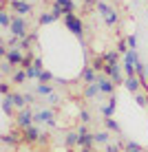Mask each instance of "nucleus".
<instances>
[{
	"instance_id": "a19ab883",
	"label": "nucleus",
	"mask_w": 148,
	"mask_h": 152,
	"mask_svg": "<svg viewBox=\"0 0 148 152\" xmlns=\"http://www.w3.org/2000/svg\"><path fill=\"white\" fill-rule=\"evenodd\" d=\"M80 152H93V148H80Z\"/></svg>"
},
{
	"instance_id": "c9c22d12",
	"label": "nucleus",
	"mask_w": 148,
	"mask_h": 152,
	"mask_svg": "<svg viewBox=\"0 0 148 152\" xmlns=\"http://www.w3.org/2000/svg\"><path fill=\"white\" fill-rule=\"evenodd\" d=\"M124 145L121 143H106V152H121Z\"/></svg>"
},
{
	"instance_id": "423d86ee",
	"label": "nucleus",
	"mask_w": 148,
	"mask_h": 152,
	"mask_svg": "<svg viewBox=\"0 0 148 152\" xmlns=\"http://www.w3.org/2000/svg\"><path fill=\"white\" fill-rule=\"evenodd\" d=\"M40 137H42V130H40L35 124H33V126H29L27 130H22V143H27V145H31V143H38Z\"/></svg>"
},
{
	"instance_id": "412c9836",
	"label": "nucleus",
	"mask_w": 148,
	"mask_h": 152,
	"mask_svg": "<svg viewBox=\"0 0 148 152\" xmlns=\"http://www.w3.org/2000/svg\"><path fill=\"white\" fill-rule=\"evenodd\" d=\"M11 22H13V18L7 13V9L2 7V11H0V27L2 29H11Z\"/></svg>"
},
{
	"instance_id": "f8f14e48",
	"label": "nucleus",
	"mask_w": 148,
	"mask_h": 152,
	"mask_svg": "<svg viewBox=\"0 0 148 152\" xmlns=\"http://www.w3.org/2000/svg\"><path fill=\"white\" fill-rule=\"evenodd\" d=\"M0 139H2V143H4V145H7V143H9V145H18V143H22V130H20V132H18V130L4 132Z\"/></svg>"
},
{
	"instance_id": "20e7f679",
	"label": "nucleus",
	"mask_w": 148,
	"mask_h": 152,
	"mask_svg": "<svg viewBox=\"0 0 148 152\" xmlns=\"http://www.w3.org/2000/svg\"><path fill=\"white\" fill-rule=\"evenodd\" d=\"M104 75H108L110 80L115 82V86L117 84H124V69H121V64H106L104 66Z\"/></svg>"
},
{
	"instance_id": "f704fd0d",
	"label": "nucleus",
	"mask_w": 148,
	"mask_h": 152,
	"mask_svg": "<svg viewBox=\"0 0 148 152\" xmlns=\"http://www.w3.org/2000/svg\"><path fill=\"white\" fill-rule=\"evenodd\" d=\"M0 71H2V75H7V73L13 71V64H9L7 60H2V64H0Z\"/></svg>"
},
{
	"instance_id": "9b49d317",
	"label": "nucleus",
	"mask_w": 148,
	"mask_h": 152,
	"mask_svg": "<svg viewBox=\"0 0 148 152\" xmlns=\"http://www.w3.org/2000/svg\"><path fill=\"white\" fill-rule=\"evenodd\" d=\"M4 60L9 62V64H13V66H22V60H24V53L18 49V46H13V49H9V53Z\"/></svg>"
},
{
	"instance_id": "e433bc0d",
	"label": "nucleus",
	"mask_w": 148,
	"mask_h": 152,
	"mask_svg": "<svg viewBox=\"0 0 148 152\" xmlns=\"http://www.w3.org/2000/svg\"><path fill=\"white\" fill-rule=\"evenodd\" d=\"M62 99H60V95H57V93H53V95H49L46 97V104H49V106H55V104H60Z\"/></svg>"
},
{
	"instance_id": "5701e85b",
	"label": "nucleus",
	"mask_w": 148,
	"mask_h": 152,
	"mask_svg": "<svg viewBox=\"0 0 148 152\" xmlns=\"http://www.w3.org/2000/svg\"><path fill=\"white\" fill-rule=\"evenodd\" d=\"M93 139H95V143H110V132L108 130H99V132L93 134Z\"/></svg>"
},
{
	"instance_id": "f03ea898",
	"label": "nucleus",
	"mask_w": 148,
	"mask_h": 152,
	"mask_svg": "<svg viewBox=\"0 0 148 152\" xmlns=\"http://www.w3.org/2000/svg\"><path fill=\"white\" fill-rule=\"evenodd\" d=\"M33 117H35V110L33 108H24V110H20L18 113V117H15V126H18L20 130H27L29 126H33L35 121H33Z\"/></svg>"
},
{
	"instance_id": "cd10ccee",
	"label": "nucleus",
	"mask_w": 148,
	"mask_h": 152,
	"mask_svg": "<svg viewBox=\"0 0 148 152\" xmlns=\"http://www.w3.org/2000/svg\"><path fill=\"white\" fill-rule=\"evenodd\" d=\"M33 62H35V55H33V51H27V53H24V60H22V69L27 71L29 66H33Z\"/></svg>"
},
{
	"instance_id": "473e14b6",
	"label": "nucleus",
	"mask_w": 148,
	"mask_h": 152,
	"mask_svg": "<svg viewBox=\"0 0 148 152\" xmlns=\"http://www.w3.org/2000/svg\"><path fill=\"white\" fill-rule=\"evenodd\" d=\"M135 104H137V106H148V95H144V93H135Z\"/></svg>"
},
{
	"instance_id": "a211bd4d",
	"label": "nucleus",
	"mask_w": 148,
	"mask_h": 152,
	"mask_svg": "<svg viewBox=\"0 0 148 152\" xmlns=\"http://www.w3.org/2000/svg\"><path fill=\"white\" fill-rule=\"evenodd\" d=\"M35 93H38L40 97L53 95V84H38V86H35Z\"/></svg>"
},
{
	"instance_id": "39448f33",
	"label": "nucleus",
	"mask_w": 148,
	"mask_h": 152,
	"mask_svg": "<svg viewBox=\"0 0 148 152\" xmlns=\"http://www.w3.org/2000/svg\"><path fill=\"white\" fill-rule=\"evenodd\" d=\"M27 20L22 18V15H13V22H11V35H15V38H27Z\"/></svg>"
},
{
	"instance_id": "bb28decb",
	"label": "nucleus",
	"mask_w": 148,
	"mask_h": 152,
	"mask_svg": "<svg viewBox=\"0 0 148 152\" xmlns=\"http://www.w3.org/2000/svg\"><path fill=\"white\" fill-rule=\"evenodd\" d=\"M102 57H104V62H106V64H117L119 53H117V51H106V53H104Z\"/></svg>"
},
{
	"instance_id": "2eb2a0df",
	"label": "nucleus",
	"mask_w": 148,
	"mask_h": 152,
	"mask_svg": "<svg viewBox=\"0 0 148 152\" xmlns=\"http://www.w3.org/2000/svg\"><path fill=\"white\" fill-rule=\"evenodd\" d=\"M53 2L60 4V9L64 11V15H68V13L75 11V2H73V0H53Z\"/></svg>"
},
{
	"instance_id": "0eeeda50",
	"label": "nucleus",
	"mask_w": 148,
	"mask_h": 152,
	"mask_svg": "<svg viewBox=\"0 0 148 152\" xmlns=\"http://www.w3.org/2000/svg\"><path fill=\"white\" fill-rule=\"evenodd\" d=\"M97 86H99V91H102L104 95H113L115 93V82L110 80L108 75H104V73H97Z\"/></svg>"
},
{
	"instance_id": "c85d7f7f",
	"label": "nucleus",
	"mask_w": 148,
	"mask_h": 152,
	"mask_svg": "<svg viewBox=\"0 0 148 152\" xmlns=\"http://www.w3.org/2000/svg\"><path fill=\"white\" fill-rule=\"evenodd\" d=\"M124 152H146V150L135 141H128V143H124Z\"/></svg>"
},
{
	"instance_id": "1a4fd4ad",
	"label": "nucleus",
	"mask_w": 148,
	"mask_h": 152,
	"mask_svg": "<svg viewBox=\"0 0 148 152\" xmlns=\"http://www.w3.org/2000/svg\"><path fill=\"white\" fill-rule=\"evenodd\" d=\"M9 7L11 9H15V13L18 15H29L31 11H33V7H31V2H27V0H11V2H9Z\"/></svg>"
},
{
	"instance_id": "f257e3e1",
	"label": "nucleus",
	"mask_w": 148,
	"mask_h": 152,
	"mask_svg": "<svg viewBox=\"0 0 148 152\" xmlns=\"http://www.w3.org/2000/svg\"><path fill=\"white\" fill-rule=\"evenodd\" d=\"M62 22H64V27L71 31L75 38H80V42H84V22H82L80 18H77L75 13L64 15V18H62Z\"/></svg>"
},
{
	"instance_id": "dca6fc26",
	"label": "nucleus",
	"mask_w": 148,
	"mask_h": 152,
	"mask_svg": "<svg viewBox=\"0 0 148 152\" xmlns=\"http://www.w3.org/2000/svg\"><path fill=\"white\" fill-rule=\"evenodd\" d=\"M115 108H117V97H115V95H110L108 104H106V106H102V113H104V117H110V115L115 113Z\"/></svg>"
},
{
	"instance_id": "7ed1b4c3",
	"label": "nucleus",
	"mask_w": 148,
	"mask_h": 152,
	"mask_svg": "<svg viewBox=\"0 0 148 152\" xmlns=\"http://www.w3.org/2000/svg\"><path fill=\"white\" fill-rule=\"evenodd\" d=\"M33 121L35 126H40V124H49V126H55V113H53V108H49V106H44V108H40V110H35V117H33Z\"/></svg>"
},
{
	"instance_id": "4468645a",
	"label": "nucleus",
	"mask_w": 148,
	"mask_h": 152,
	"mask_svg": "<svg viewBox=\"0 0 148 152\" xmlns=\"http://www.w3.org/2000/svg\"><path fill=\"white\" fill-rule=\"evenodd\" d=\"M124 86H126V91H130L135 95V93H139V88H141V80H139V77H126Z\"/></svg>"
},
{
	"instance_id": "aec40b11",
	"label": "nucleus",
	"mask_w": 148,
	"mask_h": 152,
	"mask_svg": "<svg viewBox=\"0 0 148 152\" xmlns=\"http://www.w3.org/2000/svg\"><path fill=\"white\" fill-rule=\"evenodd\" d=\"M64 143H66V148H73V145L80 143V134H77V130H73V132H66Z\"/></svg>"
},
{
	"instance_id": "ddd939ff",
	"label": "nucleus",
	"mask_w": 148,
	"mask_h": 152,
	"mask_svg": "<svg viewBox=\"0 0 148 152\" xmlns=\"http://www.w3.org/2000/svg\"><path fill=\"white\" fill-rule=\"evenodd\" d=\"M9 97H11V102H13V106L18 108V110H24L27 108V95H22V93H9Z\"/></svg>"
},
{
	"instance_id": "4be33fe9",
	"label": "nucleus",
	"mask_w": 148,
	"mask_h": 152,
	"mask_svg": "<svg viewBox=\"0 0 148 152\" xmlns=\"http://www.w3.org/2000/svg\"><path fill=\"white\" fill-rule=\"evenodd\" d=\"M104 22H106V27H115V24L119 22V15H117V11L115 9H110V11L104 15Z\"/></svg>"
},
{
	"instance_id": "79ce46f5",
	"label": "nucleus",
	"mask_w": 148,
	"mask_h": 152,
	"mask_svg": "<svg viewBox=\"0 0 148 152\" xmlns=\"http://www.w3.org/2000/svg\"><path fill=\"white\" fill-rule=\"evenodd\" d=\"M146 77H148V69H146Z\"/></svg>"
},
{
	"instance_id": "58836bf2",
	"label": "nucleus",
	"mask_w": 148,
	"mask_h": 152,
	"mask_svg": "<svg viewBox=\"0 0 148 152\" xmlns=\"http://www.w3.org/2000/svg\"><path fill=\"white\" fill-rule=\"evenodd\" d=\"M46 141H49V134H46V132H42V137H40L38 143H46Z\"/></svg>"
},
{
	"instance_id": "393cba45",
	"label": "nucleus",
	"mask_w": 148,
	"mask_h": 152,
	"mask_svg": "<svg viewBox=\"0 0 148 152\" xmlns=\"http://www.w3.org/2000/svg\"><path fill=\"white\" fill-rule=\"evenodd\" d=\"M91 66H93V69L97 71V73H104V66H106V62H104V57H102V55H95L93 60H91Z\"/></svg>"
},
{
	"instance_id": "4c0bfd02",
	"label": "nucleus",
	"mask_w": 148,
	"mask_h": 152,
	"mask_svg": "<svg viewBox=\"0 0 148 152\" xmlns=\"http://www.w3.org/2000/svg\"><path fill=\"white\" fill-rule=\"evenodd\" d=\"M0 93H2V97L11 93V91H9V84H7V82H0Z\"/></svg>"
},
{
	"instance_id": "ea45409f",
	"label": "nucleus",
	"mask_w": 148,
	"mask_h": 152,
	"mask_svg": "<svg viewBox=\"0 0 148 152\" xmlns=\"http://www.w3.org/2000/svg\"><path fill=\"white\" fill-rule=\"evenodd\" d=\"M84 4H88V7H91V4H97V0H82Z\"/></svg>"
},
{
	"instance_id": "7c9ffc66",
	"label": "nucleus",
	"mask_w": 148,
	"mask_h": 152,
	"mask_svg": "<svg viewBox=\"0 0 148 152\" xmlns=\"http://www.w3.org/2000/svg\"><path fill=\"white\" fill-rule=\"evenodd\" d=\"M38 80H40V84H51V82L55 80V77H53V73H51V71H42Z\"/></svg>"
},
{
	"instance_id": "a18cd8bd",
	"label": "nucleus",
	"mask_w": 148,
	"mask_h": 152,
	"mask_svg": "<svg viewBox=\"0 0 148 152\" xmlns=\"http://www.w3.org/2000/svg\"><path fill=\"white\" fill-rule=\"evenodd\" d=\"M146 152H148V150H146Z\"/></svg>"
},
{
	"instance_id": "72a5a7b5",
	"label": "nucleus",
	"mask_w": 148,
	"mask_h": 152,
	"mask_svg": "<svg viewBox=\"0 0 148 152\" xmlns=\"http://www.w3.org/2000/svg\"><path fill=\"white\" fill-rule=\"evenodd\" d=\"M126 42H128V49L137 51V35H135V33H130L128 38H126Z\"/></svg>"
},
{
	"instance_id": "9d476101",
	"label": "nucleus",
	"mask_w": 148,
	"mask_h": 152,
	"mask_svg": "<svg viewBox=\"0 0 148 152\" xmlns=\"http://www.w3.org/2000/svg\"><path fill=\"white\" fill-rule=\"evenodd\" d=\"M80 80L86 84V86H88V84H95V82H97V71H95L91 64L84 66V69L80 71Z\"/></svg>"
},
{
	"instance_id": "c03bdc74",
	"label": "nucleus",
	"mask_w": 148,
	"mask_h": 152,
	"mask_svg": "<svg viewBox=\"0 0 148 152\" xmlns=\"http://www.w3.org/2000/svg\"><path fill=\"white\" fill-rule=\"evenodd\" d=\"M146 95H148V93H146Z\"/></svg>"
},
{
	"instance_id": "c756f323",
	"label": "nucleus",
	"mask_w": 148,
	"mask_h": 152,
	"mask_svg": "<svg viewBox=\"0 0 148 152\" xmlns=\"http://www.w3.org/2000/svg\"><path fill=\"white\" fill-rule=\"evenodd\" d=\"M55 20H57V18H55V15L49 11V13H40L38 22H40V24H51V22H55Z\"/></svg>"
},
{
	"instance_id": "37998d69",
	"label": "nucleus",
	"mask_w": 148,
	"mask_h": 152,
	"mask_svg": "<svg viewBox=\"0 0 148 152\" xmlns=\"http://www.w3.org/2000/svg\"><path fill=\"white\" fill-rule=\"evenodd\" d=\"M18 152H24V150H18Z\"/></svg>"
},
{
	"instance_id": "b1692460",
	"label": "nucleus",
	"mask_w": 148,
	"mask_h": 152,
	"mask_svg": "<svg viewBox=\"0 0 148 152\" xmlns=\"http://www.w3.org/2000/svg\"><path fill=\"white\" fill-rule=\"evenodd\" d=\"M104 126L110 130V132H115V134H121V128H119V124L115 121V119H110V117H104Z\"/></svg>"
},
{
	"instance_id": "f3484780",
	"label": "nucleus",
	"mask_w": 148,
	"mask_h": 152,
	"mask_svg": "<svg viewBox=\"0 0 148 152\" xmlns=\"http://www.w3.org/2000/svg\"><path fill=\"white\" fill-rule=\"evenodd\" d=\"M13 102H11V97H9V95H4L2 97V115H4V117H11V115H13Z\"/></svg>"
},
{
	"instance_id": "a878e982",
	"label": "nucleus",
	"mask_w": 148,
	"mask_h": 152,
	"mask_svg": "<svg viewBox=\"0 0 148 152\" xmlns=\"http://www.w3.org/2000/svg\"><path fill=\"white\" fill-rule=\"evenodd\" d=\"M27 80H29V77H27V71H24V69L15 71L13 75H11V82H13V84H24Z\"/></svg>"
},
{
	"instance_id": "6e6552de",
	"label": "nucleus",
	"mask_w": 148,
	"mask_h": 152,
	"mask_svg": "<svg viewBox=\"0 0 148 152\" xmlns=\"http://www.w3.org/2000/svg\"><path fill=\"white\" fill-rule=\"evenodd\" d=\"M77 134H80V148H93V143H95V139H93V134L86 130V124H80L77 126Z\"/></svg>"
},
{
	"instance_id": "6ab92c4d",
	"label": "nucleus",
	"mask_w": 148,
	"mask_h": 152,
	"mask_svg": "<svg viewBox=\"0 0 148 152\" xmlns=\"http://www.w3.org/2000/svg\"><path fill=\"white\" fill-rule=\"evenodd\" d=\"M99 93H102V91H99L97 82H95V84H88V86L84 88V97H86V99H93V97H97Z\"/></svg>"
},
{
	"instance_id": "2f4dec72",
	"label": "nucleus",
	"mask_w": 148,
	"mask_h": 152,
	"mask_svg": "<svg viewBox=\"0 0 148 152\" xmlns=\"http://www.w3.org/2000/svg\"><path fill=\"white\" fill-rule=\"evenodd\" d=\"M77 119H80L82 124H88L91 121V113H88L86 108H80V110H77Z\"/></svg>"
}]
</instances>
